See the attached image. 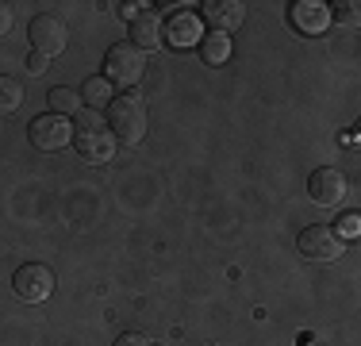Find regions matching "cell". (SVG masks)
I'll return each mask as SVG.
<instances>
[{
    "instance_id": "obj_1",
    "label": "cell",
    "mask_w": 361,
    "mask_h": 346,
    "mask_svg": "<svg viewBox=\"0 0 361 346\" xmlns=\"http://www.w3.org/2000/svg\"><path fill=\"white\" fill-rule=\"evenodd\" d=\"M73 146L85 162H92V166H104V162L116 158V135L104 127V119H100L97 112H77Z\"/></svg>"
},
{
    "instance_id": "obj_2",
    "label": "cell",
    "mask_w": 361,
    "mask_h": 346,
    "mask_svg": "<svg viewBox=\"0 0 361 346\" xmlns=\"http://www.w3.org/2000/svg\"><path fill=\"white\" fill-rule=\"evenodd\" d=\"M108 131L116 135V143L135 146L146 135V100L139 93H123V97H111L108 104Z\"/></svg>"
},
{
    "instance_id": "obj_3",
    "label": "cell",
    "mask_w": 361,
    "mask_h": 346,
    "mask_svg": "<svg viewBox=\"0 0 361 346\" xmlns=\"http://www.w3.org/2000/svg\"><path fill=\"white\" fill-rule=\"evenodd\" d=\"M142 73H146V58L131 42H116L104 54V77L111 85H139Z\"/></svg>"
},
{
    "instance_id": "obj_4",
    "label": "cell",
    "mask_w": 361,
    "mask_h": 346,
    "mask_svg": "<svg viewBox=\"0 0 361 346\" xmlns=\"http://www.w3.org/2000/svg\"><path fill=\"white\" fill-rule=\"evenodd\" d=\"M296 246L307 262H334L342 254V235L334 227H326V223H312V227L300 231Z\"/></svg>"
},
{
    "instance_id": "obj_5",
    "label": "cell",
    "mask_w": 361,
    "mask_h": 346,
    "mask_svg": "<svg viewBox=\"0 0 361 346\" xmlns=\"http://www.w3.org/2000/svg\"><path fill=\"white\" fill-rule=\"evenodd\" d=\"M27 39H31V47H35V54L54 58V54H62V50H66V42H70V31H66V23L58 20V16L42 12V16H35V20H31Z\"/></svg>"
},
{
    "instance_id": "obj_6",
    "label": "cell",
    "mask_w": 361,
    "mask_h": 346,
    "mask_svg": "<svg viewBox=\"0 0 361 346\" xmlns=\"http://www.w3.org/2000/svg\"><path fill=\"white\" fill-rule=\"evenodd\" d=\"M12 289H16V297L27 300V304H42V300L54 292V273H50V266H42V262H27V266L16 270Z\"/></svg>"
},
{
    "instance_id": "obj_7",
    "label": "cell",
    "mask_w": 361,
    "mask_h": 346,
    "mask_svg": "<svg viewBox=\"0 0 361 346\" xmlns=\"http://www.w3.org/2000/svg\"><path fill=\"white\" fill-rule=\"evenodd\" d=\"M27 138H31L35 150L54 154V150H62V146L73 143V124L66 116H39V119H31Z\"/></svg>"
},
{
    "instance_id": "obj_8",
    "label": "cell",
    "mask_w": 361,
    "mask_h": 346,
    "mask_svg": "<svg viewBox=\"0 0 361 346\" xmlns=\"http://www.w3.org/2000/svg\"><path fill=\"white\" fill-rule=\"evenodd\" d=\"M307 193H312V201L319 208H338V201L346 196V177H342V169L323 166L307 177Z\"/></svg>"
},
{
    "instance_id": "obj_9",
    "label": "cell",
    "mask_w": 361,
    "mask_h": 346,
    "mask_svg": "<svg viewBox=\"0 0 361 346\" xmlns=\"http://www.w3.org/2000/svg\"><path fill=\"white\" fill-rule=\"evenodd\" d=\"M288 20H292V28L304 35H323L331 28V4H323V0H296L288 8Z\"/></svg>"
},
{
    "instance_id": "obj_10",
    "label": "cell",
    "mask_w": 361,
    "mask_h": 346,
    "mask_svg": "<svg viewBox=\"0 0 361 346\" xmlns=\"http://www.w3.org/2000/svg\"><path fill=\"white\" fill-rule=\"evenodd\" d=\"M200 16L212 23V31L227 35V31L243 28V20H246V8L238 4V0H204V4H200Z\"/></svg>"
},
{
    "instance_id": "obj_11",
    "label": "cell",
    "mask_w": 361,
    "mask_h": 346,
    "mask_svg": "<svg viewBox=\"0 0 361 346\" xmlns=\"http://www.w3.org/2000/svg\"><path fill=\"white\" fill-rule=\"evenodd\" d=\"M131 47L142 50V54L161 47V20L150 12V8H142V12L131 20Z\"/></svg>"
},
{
    "instance_id": "obj_12",
    "label": "cell",
    "mask_w": 361,
    "mask_h": 346,
    "mask_svg": "<svg viewBox=\"0 0 361 346\" xmlns=\"http://www.w3.org/2000/svg\"><path fill=\"white\" fill-rule=\"evenodd\" d=\"M161 42L185 50V47H192V42H200V28H196L192 16H169V23L161 28Z\"/></svg>"
},
{
    "instance_id": "obj_13",
    "label": "cell",
    "mask_w": 361,
    "mask_h": 346,
    "mask_svg": "<svg viewBox=\"0 0 361 346\" xmlns=\"http://www.w3.org/2000/svg\"><path fill=\"white\" fill-rule=\"evenodd\" d=\"M47 104H50V116H77L81 112V93L66 89V85H54V89L47 93Z\"/></svg>"
},
{
    "instance_id": "obj_14",
    "label": "cell",
    "mask_w": 361,
    "mask_h": 346,
    "mask_svg": "<svg viewBox=\"0 0 361 346\" xmlns=\"http://www.w3.org/2000/svg\"><path fill=\"white\" fill-rule=\"evenodd\" d=\"M196 47H200V58L208 66H219V62H227V58H231V39H227V35H219V31L200 35V42H196Z\"/></svg>"
},
{
    "instance_id": "obj_15",
    "label": "cell",
    "mask_w": 361,
    "mask_h": 346,
    "mask_svg": "<svg viewBox=\"0 0 361 346\" xmlns=\"http://www.w3.org/2000/svg\"><path fill=\"white\" fill-rule=\"evenodd\" d=\"M81 104H89L92 112L111 104V81L108 77H89V81L81 85Z\"/></svg>"
},
{
    "instance_id": "obj_16",
    "label": "cell",
    "mask_w": 361,
    "mask_h": 346,
    "mask_svg": "<svg viewBox=\"0 0 361 346\" xmlns=\"http://www.w3.org/2000/svg\"><path fill=\"white\" fill-rule=\"evenodd\" d=\"M23 104V85L16 77H0V112H16Z\"/></svg>"
},
{
    "instance_id": "obj_17",
    "label": "cell",
    "mask_w": 361,
    "mask_h": 346,
    "mask_svg": "<svg viewBox=\"0 0 361 346\" xmlns=\"http://www.w3.org/2000/svg\"><path fill=\"white\" fill-rule=\"evenodd\" d=\"M357 8H361L357 0H342V4H334V8H331V16H338L342 23H357V16H361Z\"/></svg>"
},
{
    "instance_id": "obj_18",
    "label": "cell",
    "mask_w": 361,
    "mask_h": 346,
    "mask_svg": "<svg viewBox=\"0 0 361 346\" xmlns=\"http://www.w3.org/2000/svg\"><path fill=\"white\" fill-rule=\"evenodd\" d=\"M357 231H361V215H357V212H350L346 220H342V235H350V239H354Z\"/></svg>"
},
{
    "instance_id": "obj_19",
    "label": "cell",
    "mask_w": 361,
    "mask_h": 346,
    "mask_svg": "<svg viewBox=\"0 0 361 346\" xmlns=\"http://www.w3.org/2000/svg\"><path fill=\"white\" fill-rule=\"evenodd\" d=\"M111 346H150V339H146V335H119Z\"/></svg>"
},
{
    "instance_id": "obj_20",
    "label": "cell",
    "mask_w": 361,
    "mask_h": 346,
    "mask_svg": "<svg viewBox=\"0 0 361 346\" xmlns=\"http://www.w3.org/2000/svg\"><path fill=\"white\" fill-rule=\"evenodd\" d=\"M47 62H50V58H42V54H31V58H27V69H31V73H47Z\"/></svg>"
},
{
    "instance_id": "obj_21",
    "label": "cell",
    "mask_w": 361,
    "mask_h": 346,
    "mask_svg": "<svg viewBox=\"0 0 361 346\" xmlns=\"http://www.w3.org/2000/svg\"><path fill=\"white\" fill-rule=\"evenodd\" d=\"M8 28H12V8L0 4V35H8Z\"/></svg>"
},
{
    "instance_id": "obj_22",
    "label": "cell",
    "mask_w": 361,
    "mask_h": 346,
    "mask_svg": "<svg viewBox=\"0 0 361 346\" xmlns=\"http://www.w3.org/2000/svg\"><path fill=\"white\" fill-rule=\"evenodd\" d=\"M142 8H146V4H123V8H119V16H123V20H127V23H131V20H135V16H139V12H142Z\"/></svg>"
}]
</instances>
